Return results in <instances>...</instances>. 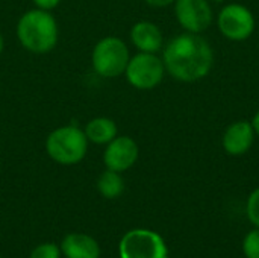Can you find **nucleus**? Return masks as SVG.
Masks as SVG:
<instances>
[{"mask_svg":"<svg viewBox=\"0 0 259 258\" xmlns=\"http://www.w3.org/2000/svg\"><path fill=\"white\" fill-rule=\"evenodd\" d=\"M161 58L167 75L185 84L206 78L214 67V50L202 33L184 32L173 36Z\"/></svg>","mask_w":259,"mask_h":258,"instance_id":"obj_1","label":"nucleus"},{"mask_svg":"<svg viewBox=\"0 0 259 258\" xmlns=\"http://www.w3.org/2000/svg\"><path fill=\"white\" fill-rule=\"evenodd\" d=\"M17 38L30 53H49L56 47L59 38L56 18L50 14V11L38 8L30 9L24 12L17 23Z\"/></svg>","mask_w":259,"mask_h":258,"instance_id":"obj_2","label":"nucleus"},{"mask_svg":"<svg viewBox=\"0 0 259 258\" xmlns=\"http://www.w3.org/2000/svg\"><path fill=\"white\" fill-rule=\"evenodd\" d=\"M47 155L58 164L74 166L80 163L88 152V138L76 125L56 128L46 140Z\"/></svg>","mask_w":259,"mask_h":258,"instance_id":"obj_3","label":"nucleus"},{"mask_svg":"<svg viewBox=\"0 0 259 258\" xmlns=\"http://www.w3.org/2000/svg\"><path fill=\"white\" fill-rule=\"evenodd\" d=\"M131 59L127 44L118 36H105L93 49L91 64L102 78H118L124 75Z\"/></svg>","mask_w":259,"mask_h":258,"instance_id":"obj_4","label":"nucleus"},{"mask_svg":"<svg viewBox=\"0 0 259 258\" xmlns=\"http://www.w3.org/2000/svg\"><path fill=\"white\" fill-rule=\"evenodd\" d=\"M167 75L162 58L158 53H144L138 52L131 56L127 67L124 70V76L127 82L141 91H149L156 88L164 76Z\"/></svg>","mask_w":259,"mask_h":258,"instance_id":"obj_5","label":"nucleus"},{"mask_svg":"<svg viewBox=\"0 0 259 258\" xmlns=\"http://www.w3.org/2000/svg\"><path fill=\"white\" fill-rule=\"evenodd\" d=\"M217 27L226 40L243 43L253 35L256 20L247 6L241 3H228L217 14Z\"/></svg>","mask_w":259,"mask_h":258,"instance_id":"obj_6","label":"nucleus"},{"mask_svg":"<svg viewBox=\"0 0 259 258\" xmlns=\"http://www.w3.org/2000/svg\"><path fill=\"white\" fill-rule=\"evenodd\" d=\"M118 254L120 258H168V249L158 233L138 228L123 236Z\"/></svg>","mask_w":259,"mask_h":258,"instance_id":"obj_7","label":"nucleus"},{"mask_svg":"<svg viewBox=\"0 0 259 258\" xmlns=\"http://www.w3.org/2000/svg\"><path fill=\"white\" fill-rule=\"evenodd\" d=\"M175 17L184 32L203 33L214 21L212 6L208 0H176Z\"/></svg>","mask_w":259,"mask_h":258,"instance_id":"obj_8","label":"nucleus"},{"mask_svg":"<svg viewBox=\"0 0 259 258\" xmlns=\"http://www.w3.org/2000/svg\"><path fill=\"white\" fill-rule=\"evenodd\" d=\"M140 157V148L137 141L129 135H117L106 144L103 152V163L106 169L123 173L129 170Z\"/></svg>","mask_w":259,"mask_h":258,"instance_id":"obj_9","label":"nucleus"},{"mask_svg":"<svg viewBox=\"0 0 259 258\" xmlns=\"http://www.w3.org/2000/svg\"><path fill=\"white\" fill-rule=\"evenodd\" d=\"M255 138L256 134L252 122L237 120L225 129L222 137V148L231 157H241L252 149Z\"/></svg>","mask_w":259,"mask_h":258,"instance_id":"obj_10","label":"nucleus"},{"mask_svg":"<svg viewBox=\"0 0 259 258\" xmlns=\"http://www.w3.org/2000/svg\"><path fill=\"white\" fill-rule=\"evenodd\" d=\"M131 41L138 52L158 53L164 47V35L161 29L149 20L137 21L131 29Z\"/></svg>","mask_w":259,"mask_h":258,"instance_id":"obj_11","label":"nucleus"},{"mask_svg":"<svg viewBox=\"0 0 259 258\" xmlns=\"http://www.w3.org/2000/svg\"><path fill=\"white\" fill-rule=\"evenodd\" d=\"M61 252L65 258H100V246L91 236L73 233L64 237Z\"/></svg>","mask_w":259,"mask_h":258,"instance_id":"obj_12","label":"nucleus"},{"mask_svg":"<svg viewBox=\"0 0 259 258\" xmlns=\"http://www.w3.org/2000/svg\"><path fill=\"white\" fill-rule=\"evenodd\" d=\"M83 132H85L88 141H91L94 144H105L106 146L109 141H112L118 135V128L112 119L96 117L85 125Z\"/></svg>","mask_w":259,"mask_h":258,"instance_id":"obj_13","label":"nucleus"},{"mask_svg":"<svg viewBox=\"0 0 259 258\" xmlns=\"http://www.w3.org/2000/svg\"><path fill=\"white\" fill-rule=\"evenodd\" d=\"M97 190L106 199H115L124 192V181L121 173L106 169L97 179Z\"/></svg>","mask_w":259,"mask_h":258,"instance_id":"obj_14","label":"nucleus"},{"mask_svg":"<svg viewBox=\"0 0 259 258\" xmlns=\"http://www.w3.org/2000/svg\"><path fill=\"white\" fill-rule=\"evenodd\" d=\"M243 252L246 258H259V228L246 234L243 240Z\"/></svg>","mask_w":259,"mask_h":258,"instance_id":"obj_15","label":"nucleus"},{"mask_svg":"<svg viewBox=\"0 0 259 258\" xmlns=\"http://www.w3.org/2000/svg\"><path fill=\"white\" fill-rule=\"evenodd\" d=\"M246 214L249 222L259 228V187L255 189L249 198H247V204H246Z\"/></svg>","mask_w":259,"mask_h":258,"instance_id":"obj_16","label":"nucleus"},{"mask_svg":"<svg viewBox=\"0 0 259 258\" xmlns=\"http://www.w3.org/2000/svg\"><path fill=\"white\" fill-rule=\"evenodd\" d=\"M29 258H61V248L55 243H42L30 252Z\"/></svg>","mask_w":259,"mask_h":258,"instance_id":"obj_17","label":"nucleus"},{"mask_svg":"<svg viewBox=\"0 0 259 258\" xmlns=\"http://www.w3.org/2000/svg\"><path fill=\"white\" fill-rule=\"evenodd\" d=\"M32 2L35 5V8L44 9V11H52L61 3V0H32Z\"/></svg>","mask_w":259,"mask_h":258,"instance_id":"obj_18","label":"nucleus"},{"mask_svg":"<svg viewBox=\"0 0 259 258\" xmlns=\"http://www.w3.org/2000/svg\"><path fill=\"white\" fill-rule=\"evenodd\" d=\"M144 2L152 8H167V6L173 5L176 0H144Z\"/></svg>","mask_w":259,"mask_h":258,"instance_id":"obj_19","label":"nucleus"},{"mask_svg":"<svg viewBox=\"0 0 259 258\" xmlns=\"http://www.w3.org/2000/svg\"><path fill=\"white\" fill-rule=\"evenodd\" d=\"M252 126H253V129H255V134H256V137H259V109L255 113V116L252 117Z\"/></svg>","mask_w":259,"mask_h":258,"instance_id":"obj_20","label":"nucleus"},{"mask_svg":"<svg viewBox=\"0 0 259 258\" xmlns=\"http://www.w3.org/2000/svg\"><path fill=\"white\" fill-rule=\"evenodd\" d=\"M3 47H5V40H3V35L0 33V53L3 52Z\"/></svg>","mask_w":259,"mask_h":258,"instance_id":"obj_21","label":"nucleus"}]
</instances>
